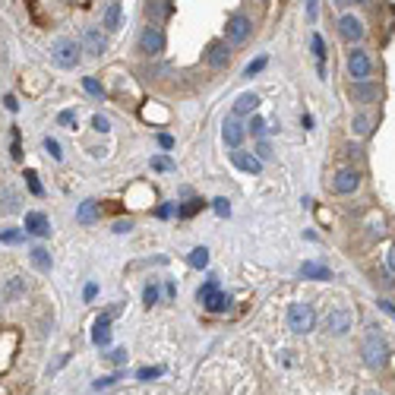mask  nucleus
<instances>
[{"label": "nucleus", "mask_w": 395, "mask_h": 395, "mask_svg": "<svg viewBox=\"0 0 395 395\" xmlns=\"http://www.w3.org/2000/svg\"><path fill=\"white\" fill-rule=\"evenodd\" d=\"M196 300L206 307V310H209V313H225L228 304H231V300H228V294L222 291V285H218V279L203 281V285H199V291H196Z\"/></svg>", "instance_id": "obj_1"}, {"label": "nucleus", "mask_w": 395, "mask_h": 395, "mask_svg": "<svg viewBox=\"0 0 395 395\" xmlns=\"http://www.w3.org/2000/svg\"><path fill=\"white\" fill-rule=\"evenodd\" d=\"M79 51H82V45H76L73 38H57L54 45H51V61L61 70H73V67H79V61H82Z\"/></svg>", "instance_id": "obj_2"}, {"label": "nucleus", "mask_w": 395, "mask_h": 395, "mask_svg": "<svg viewBox=\"0 0 395 395\" xmlns=\"http://www.w3.org/2000/svg\"><path fill=\"white\" fill-rule=\"evenodd\" d=\"M288 329L297 335H307V332H313L316 329V313H313V307L304 304V300H297V304L288 307Z\"/></svg>", "instance_id": "obj_3"}, {"label": "nucleus", "mask_w": 395, "mask_h": 395, "mask_svg": "<svg viewBox=\"0 0 395 395\" xmlns=\"http://www.w3.org/2000/svg\"><path fill=\"white\" fill-rule=\"evenodd\" d=\"M355 326V310H348V307H329L326 310V320H323V329L329 335H348Z\"/></svg>", "instance_id": "obj_4"}, {"label": "nucleus", "mask_w": 395, "mask_h": 395, "mask_svg": "<svg viewBox=\"0 0 395 395\" xmlns=\"http://www.w3.org/2000/svg\"><path fill=\"white\" fill-rule=\"evenodd\" d=\"M361 351H364V364H367V367H382V364H386L389 348H386V341H382V335L376 332V326H370V335H367Z\"/></svg>", "instance_id": "obj_5"}, {"label": "nucleus", "mask_w": 395, "mask_h": 395, "mask_svg": "<svg viewBox=\"0 0 395 395\" xmlns=\"http://www.w3.org/2000/svg\"><path fill=\"white\" fill-rule=\"evenodd\" d=\"M250 32H253V22L247 20L244 13L228 16V26H225V41L228 45H244V41L250 38Z\"/></svg>", "instance_id": "obj_6"}, {"label": "nucleus", "mask_w": 395, "mask_h": 395, "mask_svg": "<svg viewBox=\"0 0 395 395\" xmlns=\"http://www.w3.org/2000/svg\"><path fill=\"white\" fill-rule=\"evenodd\" d=\"M164 45H168V38H164V32L158 26H146L143 35H139V51L146 57H158L164 51Z\"/></svg>", "instance_id": "obj_7"}, {"label": "nucleus", "mask_w": 395, "mask_h": 395, "mask_svg": "<svg viewBox=\"0 0 395 395\" xmlns=\"http://www.w3.org/2000/svg\"><path fill=\"white\" fill-rule=\"evenodd\" d=\"M348 73L355 76V82H364V79H370V73H373V63H370L367 51H361V48L348 51Z\"/></svg>", "instance_id": "obj_8"}, {"label": "nucleus", "mask_w": 395, "mask_h": 395, "mask_svg": "<svg viewBox=\"0 0 395 395\" xmlns=\"http://www.w3.org/2000/svg\"><path fill=\"white\" fill-rule=\"evenodd\" d=\"M357 187H361V171H357V168H341L339 174L332 178V193H339V196L355 193Z\"/></svg>", "instance_id": "obj_9"}, {"label": "nucleus", "mask_w": 395, "mask_h": 395, "mask_svg": "<svg viewBox=\"0 0 395 395\" xmlns=\"http://www.w3.org/2000/svg\"><path fill=\"white\" fill-rule=\"evenodd\" d=\"M206 63H209L212 70H225L228 63H231V51H228V41H209L203 51Z\"/></svg>", "instance_id": "obj_10"}, {"label": "nucleus", "mask_w": 395, "mask_h": 395, "mask_svg": "<svg viewBox=\"0 0 395 395\" xmlns=\"http://www.w3.org/2000/svg\"><path fill=\"white\" fill-rule=\"evenodd\" d=\"M104 48H108V38H104V32L98 26H89L82 32V51L89 57H102Z\"/></svg>", "instance_id": "obj_11"}, {"label": "nucleus", "mask_w": 395, "mask_h": 395, "mask_svg": "<svg viewBox=\"0 0 395 395\" xmlns=\"http://www.w3.org/2000/svg\"><path fill=\"white\" fill-rule=\"evenodd\" d=\"M22 231L32 238H51V218L45 212H26V225Z\"/></svg>", "instance_id": "obj_12"}, {"label": "nucleus", "mask_w": 395, "mask_h": 395, "mask_svg": "<svg viewBox=\"0 0 395 395\" xmlns=\"http://www.w3.org/2000/svg\"><path fill=\"white\" fill-rule=\"evenodd\" d=\"M339 38L341 41H348V45H355V41H361L364 38V22L357 20V16H341L339 20Z\"/></svg>", "instance_id": "obj_13"}, {"label": "nucleus", "mask_w": 395, "mask_h": 395, "mask_svg": "<svg viewBox=\"0 0 395 395\" xmlns=\"http://www.w3.org/2000/svg\"><path fill=\"white\" fill-rule=\"evenodd\" d=\"M231 164H234L238 171H244V174H253V178H256L259 171H263V162H259L253 152H240V149L231 152Z\"/></svg>", "instance_id": "obj_14"}, {"label": "nucleus", "mask_w": 395, "mask_h": 395, "mask_svg": "<svg viewBox=\"0 0 395 395\" xmlns=\"http://www.w3.org/2000/svg\"><path fill=\"white\" fill-rule=\"evenodd\" d=\"M222 137H225V143L231 146V149H240V143H244V137H247V127L238 121V117H228Z\"/></svg>", "instance_id": "obj_15"}, {"label": "nucleus", "mask_w": 395, "mask_h": 395, "mask_svg": "<svg viewBox=\"0 0 395 395\" xmlns=\"http://www.w3.org/2000/svg\"><path fill=\"white\" fill-rule=\"evenodd\" d=\"M22 294H26V279H20V275L7 279L3 281V288H0V300H3V304H16Z\"/></svg>", "instance_id": "obj_16"}, {"label": "nucleus", "mask_w": 395, "mask_h": 395, "mask_svg": "<svg viewBox=\"0 0 395 395\" xmlns=\"http://www.w3.org/2000/svg\"><path fill=\"white\" fill-rule=\"evenodd\" d=\"M351 98H355V102L370 104V102H376V98H380V86H373L370 79H364V82H351Z\"/></svg>", "instance_id": "obj_17"}, {"label": "nucleus", "mask_w": 395, "mask_h": 395, "mask_svg": "<svg viewBox=\"0 0 395 395\" xmlns=\"http://www.w3.org/2000/svg\"><path fill=\"white\" fill-rule=\"evenodd\" d=\"M98 218H102V203H95V199L79 203V209H76V222L79 225H95Z\"/></svg>", "instance_id": "obj_18"}, {"label": "nucleus", "mask_w": 395, "mask_h": 395, "mask_svg": "<svg viewBox=\"0 0 395 395\" xmlns=\"http://www.w3.org/2000/svg\"><path fill=\"white\" fill-rule=\"evenodd\" d=\"M256 111H259V95H256V92H244V95H238V102H234V111H231V117L256 114Z\"/></svg>", "instance_id": "obj_19"}, {"label": "nucleus", "mask_w": 395, "mask_h": 395, "mask_svg": "<svg viewBox=\"0 0 395 395\" xmlns=\"http://www.w3.org/2000/svg\"><path fill=\"white\" fill-rule=\"evenodd\" d=\"M29 259H32V266L38 269V272H51V266H54V259H51V250L48 247H32L29 250Z\"/></svg>", "instance_id": "obj_20"}, {"label": "nucleus", "mask_w": 395, "mask_h": 395, "mask_svg": "<svg viewBox=\"0 0 395 395\" xmlns=\"http://www.w3.org/2000/svg\"><path fill=\"white\" fill-rule=\"evenodd\" d=\"M92 341H95L98 348H104V345L111 341V316H108V313L95 320V329H92Z\"/></svg>", "instance_id": "obj_21"}, {"label": "nucleus", "mask_w": 395, "mask_h": 395, "mask_svg": "<svg viewBox=\"0 0 395 395\" xmlns=\"http://www.w3.org/2000/svg\"><path fill=\"white\" fill-rule=\"evenodd\" d=\"M300 275H304V279H313V281H329L332 279V269L323 266V263H304V266H300Z\"/></svg>", "instance_id": "obj_22"}, {"label": "nucleus", "mask_w": 395, "mask_h": 395, "mask_svg": "<svg viewBox=\"0 0 395 395\" xmlns=\"http://www.w3.org/2000/svg\"><path fill=\"white\" fill-rule=\"evenodd\" d=\"M102 26H104V32H117V29H121V0H111L108 3Z\"/></svg>", "instance_id": "obj_23"}, {"label": "nucleus", "mask_w": 395, "mask_h": 395, "mask_svg": "<svg viewBox=\"0 0 395 395\" xmlns=\"http://www.w3.org/2000/svg\"><path fill=\"white\" fill-rule=\"evenodd\" d=\"M174 13V3L171 0H149V16L152 20H164V16Z\"/></svg>", "instance_id": "obj_24"}, {"label": "nucleus", "mask_w": 395, "mask_h": 395, "mask_svg": "<svg viewBox=\"0 0 395 395\" xmlns=\"http://www.w3.org/2000/svg\"><path fill=\"white\" fill-rule=\"evenodd\" d=\"M266 130H269V123L263 121V117L259 114H250V121H247V133H250V137H266Z\"/></svg>", "instance_id": "obj_25"}, {"label": "nucleus", "mask_w": 395, "mask_h": 395, "mask_svg": "<svg viewBox=\"0 0 395 395\" xmlns=\"http://www.w3.org/2000/svg\"><path fill=\"white\" fill-rule=\"evenodd\" d=\"M187 263H190L193 269H206V266H209V250H206V247H196V250L190 253V259H187Z\"/></svg>", "instance_id": "obj_26"}, {"label": "nucleus", "mask_w": 395, "mask_h": 395, "mask_svg": "<svg viewBox=\"0 0 395 395\" xmlns=\"http://www.w3.org/2000/svg\"><path fill=\"white\" fill-rule=\"evenodd\" d=\"M41 146H45V152H48L54 162H63V149H61V143H57L54 137H45V143H41Z\"/></svg>", "instance_id": "obj_27"}, {"label": "nucleus", "mask_w": 395, "mask_h": 395, "mask_svg": "<svg viewBox=\"0 0 395 395\" xmlns=\"http://www.w3.org/2000/svg\"><path fill=\"white\" fill-rule=\"evenodd\" d=\"M203 206H206L203 199H190L187 206H178V215H180V218H193L199 209H203Z\"/></svg>", "instance_id": "obj_28"}, {"label": "nucleus", "mask_w": 395, "mask_h": 395, "mask_svg": "<svg viewBox=\"0 0 395 395\" xmlns=\"http://www.w3.org/2000/svg\"><path fill=\"white\" fill-rule=\"evenodd\" d=\"M310 45H313V54H316V63L326 61V41H323V35L316 32L313 38H310Z\"/></svg>", "instance_id": "obj_29"}, {"label": "nucleus", "mask_w": 395, "mask_h": 395, "mask_svg": "<svg viewBox=\"0 0 395 395\" xmlns=\"http://www.w3.org/2000/svg\"><path fill=\"white\" fill-rule=\"evenodd\" d=\"M26 238V231H16V228H7V231H0V244H20Z\"/></svg>", "instance_id": "obj_30"}, {"label": "nucleus", "mask_w": 395, "mask_h": 395, "mask_svg": "<svg viewBox=\"0 0 395 395\" xmlns=\"http://www.w3.org/2000/svg\"><path fill=\"white\" fill-rule=\"evenodd\" d=\"M212 209H215V215H222V218H228V215H231V203H228L225 196L212 199Z\"/></svg>", "instance_id": "obj_31"}, {"label": "nucleus", "mask_w": 395, "mask_h": 395, "mask_svg": "<svg viewBox=\"0 0 395 395\" xmlns=\"http://www.w3.org/2000/svg\"><path fill=\"white\" fill-rule=\"evenodd\" d=\"M351 127H355V133H357V137H367V133H370V121H367V117H364V114H357L355 121H351Z\"/></svg>", "instance_id": "obj_32"}, {"label": "nucleus", "mask_w": 395, "mask_h": 395, "mask_svg": "<svg viewBox=\"0 0 395 395\" xmlns=\"http://www.w3.org/2000/svg\"><path fill=\"white\" fill-rule=\"evenodd\" d=\"M22 178H26V187L35 193V196H41V193H45V190H41V184H38V174H35V171H26Z\"/></svg>", "instance_id": "obj_33"}, {"label": "nucleus", "mask_w": 395, "mask_h": 395, "mask_svg": "<svg viewBox=\"0 0 395 395\" xmlns=\"http://www.w3.org/2000/svg\"><path fill=\"white\" fill-rule=\"evenodd\" d=\"M143 304H146V307H155V304H158V285H146Z\"/></svg>", "instance_id": "obj_34"}, {"label": "nucleus", "mask_w": 395, "mask_h": 395, "mask_svg": "<svg viewBox=\"0 0 395 395\" xmlns=\"http://www.w3.org/2000/svg\"><path fill=\"white\" fill-rule=\"evenodd\" d=\"M82 89L89 92V95L102 98V86H98V79H92V76H86V79H82Z\"/></svg>", "instance_id": "obj_35"}, {"label": "nucleus", "mask_w": 395, "mask_h": 395, "mask_svg": "<svg viewBox=\"0 0 395 395\" xmlns=\"http://www.w3.org/2000/svg\"><path fill=\"white\" fill-rule=\"evenodd\" d=\"M57 123H61V127H70V130H73V123H76V111H73V108L61 111V114H57Z\"/></svg>", "instance_id": "obj_36"}, {"label": "nucleus", "mask_w": 395, "mask_h": 395, "mask_svg": "<svg viewBox=\"0 0 395 395\" xmlns=\"http://www.w3.org/2000/svg\"><path fill=\"white\" fill-rule=\"evenodd\" d=\"M104 357H108L114 367H123V364H127V348H117V351H111V355H104Z\"/></svg>", "instance_id": "obj_37"}, {"label": "nucleus", "mask_w": 395, "mask_h": 395, "mask_svg": "<svg viewBox=\"0 0 395 395\" xmlns=\"http://www.w3.org/2000/svg\"><path fill=\"white\" fill-rule=\"evenodd\" d=\"M164 373V367H143V370H139V380H143V382H149V380H155V376H162Z\"/></svg>", "instance_id": "obj_38"}, {"label": "nucleus", "mask_w": 395, "mask_h": 395, "mask_svg": "<svg viewBox=\"0 0 395 395\" xmlns=\"http://www.w3.org/2000/svg\"><path fill=\"white\" fill-rule=\"evenodd\" d=\"M92 130H98V133H108V130H111V121H108L104 114H95V117H92Z\"/></svg>", "instance_id": "obj_39"}, {"label": "nucleus", "mask_w": 395, "mask_h": 395, "mask_svg": "<svg viewBox=\"0 0 395 395\" xmlns=\"http://www.w3.org/2000/svg\"><path fill=\"white\" fill-rule=\"evenodd\" d=\"M263 67H266V57H256V61H250V63H247L244 76H256V73H259V70H263Z\"/></svg>", "instance_id": "obj_40"}, {"label": "nucleus", "mask_w": 395, "mask_h": 395, "mask_svg": "<svg viewBox=\"0 0 395 395\" xmlns=\"http://www.w3.org/2000/svg\"><path fill=\"white\" fill-rule=\"evenodd\" d=\"M152 168H155V171H171V168H174V162L164 158V155H155V158H152Z\"/></svg>", "instance_id": "obj_41"}, {"label": "nucleus", "mask_w": 395, "mask_h": 395, "mask_svg": "<svg viewBox=\"0 0 395 395\" xmlns=\"http://www.w3.org/2000/svg\"><path fill=\"white\" fill-rule=\"evenodd\" d=\"M316 16H320V0H307V20L316 22Z\"/></svg>", "instance_id": "obj_42"}, {"label": "nucleus", "mask_w": 395, "mask_h": 395, "mask_svg": "<svg viewBox=\"0 0 395 395\" xmlns=\"http://www.w3.org/2000/svg\"><path fill=\"white\" fill-rule=\"evenodd\" d=\"M256 158H259V162H269V158H272V146H269V143H259V146H256Z\"/></svg>", "instance_id": "obj_43"}, {"label": "nucleus", "mask_w": 395, "mask_h": 395, "mask_svg": "<svg viewBox=\"0 0 395 395\" xmlns=\"http://www.w3.org/2000/svg\"><path fill=\"white\" fill-rule=\"evenodd\" d=\"M117 380H121V373H114V376H102V380L95 382V389H108V386H114Z\"/></svg>", "instance_id": "obj_44"}, {"label": "nucleus", "mask_w": 395, "mask_h": 395, "mask_svg": "<svg viewBox=\"0 0 395 395\" xmlns=\"http://www.w3.org/2000/svg\"><path fill=\"white\" fill-rule=\"evenodd\" d=\"M158 146H162V149H174V137H168V133H158Z\"/></svg>", "instance_id": "obj_45"}, {"label": "nucleus", "mask_w": 395, "mask_h": 395, "mask_svg": "<svg viewBox=\"0 0 395 395\" xmlns=\"http://www.w3.org/2000/svg\"><path fill=\"white\" fill-rule=\"evenodd\" d=\"M130 228H133V222H130V218H127V222H114V234H127Z\"/></svg>", "instance_id": "obj_46"}, {"label": "nucleus", "mask_w": 395, "mask_h": 395, "mask_svg": "<svg viewBox=\"0 0 395 395\" xmlns=\"http://www.w3.org/2000/svg\"><path fill=\"white\" fill-rule=\"evenodd\" d=\"M380 310H382V313H389V316L395 320V304H389V300H380Z\"/></svg>", "instance_id": "obj_47"}, {"label": "nucleus", "mask_w": 395, "mask_h": 395, "mask_svg": "<svg viewBox=\"0 0 395 395\" xmlns=\"http://www.w3.org/2000/svg\"><path fill=\"white\" fill-rule=\"evenodd\" d=\"M171 212H174V206H158V209H155V215H158V218H168Z\"/></svg>", "instance_id": "obj_48"}, {"label": "nucleus", "mask_w": 395, "mask_h": 395, "mask_svg": "<svg viewBox=\"0 0 395 395\" xmlns=\"http://www.w3.org/2000/svg\"><path fill=\"white\" fill-rule=\"evenodd\" d=\"M95 291H98V285H95V281H89V285H86V291H82V294H86V300H92V297H95Z\"/></svg>", "instance_id": "obj_49"}, {"label": "nucleus", "mask_w": 395, "mask_h": 395, "mask_svg": "<svg viewBox=\"0 0 395 395\" xmlns=\"http://www.w3.org/2000/svg\"><path fill=\"white\" fill-rule=\"evenodd\" d=\"M3 104H7V111H20V102H16L13 95H7V98H3Z\"/></svg>", "instance_id": "obj_50"}, {"label": "nucleus", "mask_w": 395, "mask_h": 395, "mask_svg": "<svg viewBox=\"0 0 395 395\" xmlns=\"http://www.w3.org/2000/svg\"><path fill=\"white\" fill-rule=\"evenodd\" d=\"M386 266H389V272L395 275V247H392V250H389V256H386Z\"/></svg>", "instance_id": "obj_51"}, {"label": "nucleus", "mask_w": 395, "mask_h": 395, "mask_svg": "<svg viewBox=\"0 0 395 395\" xmlns=\"http://www.w3.org/2000/svg\"><path fill=\"white\" fill-rule=\"evenodd\" d=\"M13 158H22V149H20V133H13Z\"/></svg>", "instance_id": "obj_52"}, {"label": "nucleus", "mask_w": 395, "mask_h": 395, "mask_svg": "<svg viewBox=\"0 0 395 395\" xmlns=\"http://www.w3.org/2000/svg\"><path fill=\"white\" fill-rule=\"evenodd\" d=\"M339 7H357V3H364V0H335Z\"/></svg>", "instance_id": "obj_53"}, {"label": "nucleus", "mask_w": 395, "mask_h": 395, "mask_svg": "<svg viewBox=\"0 0 395 395\" xmlns=\"http://www.w3.org/2000/svg\"><path fill=\"white\" fill-rule=\"evenodd\" d=\"M300 123H304V130H313V117H310V114L300 117Z\"/></svg>", "instance_id": "obj_54"}, {"label": "nucleus", "mask_w": 395, "mask_h": 395, "mask_svg": "<svg viewBox=\"0 0 395 395\" xmlns=\"http://www.w3.org/2000/svg\"><path fill=\"white\" fill-rule=\"evenodd\" d=\"M367 395H380V392H367Z\"/></svg>", "instance_id": "obj_55"}, {"label": "nucleus", "mask_w": 395, "mask_h": 395, "mask_svg": "<svg viewBox=\"0 0 395 395\" xmlns=\"http://www.w3.org/2000/svg\"><path fill=\"white\" fill-rule=\"evenodd\" d=\"M259 3H266V0H259Z\"/></svg>", "instance_id": "obj_56"}]
</instances>
